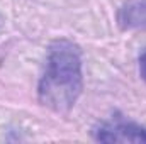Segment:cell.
<instances>
[{"label": "cell", "instance_id": "obj_4", "mask_svg": "<svg viewBox=\"0 0 146 144\" xmlns=\"http://www.w3.org/2000/svg\"><path fill=\"white\" fill-rule=\"evenodd\" d=\"M138 65H139V76L146 81V51L139 54V59H138Z\"/></svg>", "mask_w": 146, "mask_h": 144}, {"label": "cell", "instance_id": "obj_3", "mask_svg": "<svg viewBox=\"0 0 146 144\" xmlns=\"http://www.w3.org/2000/svg\"><path fill=\"white\" fill-rule=\"evenodd\" d=\"M117 26L122 31L146 29V0H127L117 10Z\"/></svg>", "mask_w": 146, "mask_h": 144}, {"label": "cell", "instance_id": "obj_2", "mask_svg": "<svg viewBox=\"0 0 146 144\" xmlns=\"http://www.w3.org/2000/svg\"><path fill=\"white\" fill-rule=\"evenodd\" d=\"M94 139L99 143H133V144H146V127L126 120L122 117H114L110 120L100 122L92 131Z\"/></svg>", "mask_w": 146, "mask_h": 144}, {"label": "cell", "instance_id": "obj_1", "mask_svg": "<svg viewBox=\"0 0 146 144\" xmlns=\"http://www.w3.org/2000/svg\"><path fill=\"white\" fill-rule=\"evenodd\" d=\"M83 90L82 53L68 39H56L48 48L46 68L37 85V100L56 114H68Z\"/></svg>", "mask_w": 146, "mask_h": 144}]
</instances>
